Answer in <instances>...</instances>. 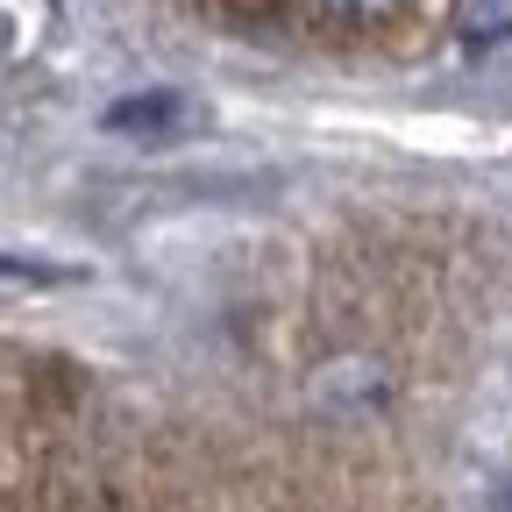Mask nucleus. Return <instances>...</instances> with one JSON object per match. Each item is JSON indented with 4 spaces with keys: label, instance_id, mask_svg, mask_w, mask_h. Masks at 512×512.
Listing matches in <instances>:
<instances>
[{
    "label": "nucleus",
    "instance_id": "2",
    "mask_svg": "<svg viewBox=\"0 0 512 512\" xmlns=\"http://www.w3.org/2000/svg\"><path fill=\"white\" fill-rule=\"evenodd\" d=\"M335 15H349V22H384V15H399L406 0H328Z\"/></svg>",
    "mask_w": 512,
    "mask_h": 512
},
{
    "label": "nucleus",
    "instance_id": "1",
    "mask_svg": "<svg viewBox=\"0 0 512 512\" xmlns=\"http://www.w3.org/2000/svg\"><path fill=\"white\" fill-rule=\"evenodd\" d=\"M192 107L178 93H136V100H114L107 107V128L114 136H164V128H178Z\"/></svg>",
    "mask_w": 512,
    "mask_h": 512
}]
</instances>
